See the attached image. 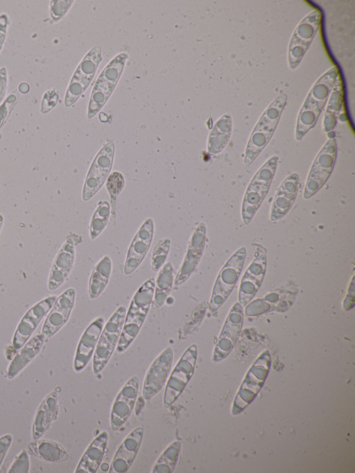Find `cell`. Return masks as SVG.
Listing matches in <instances>:
<instances>
[{
    "label": "cell",
    "instance_id": "6da1fadb",
    "mask_svg": "<svg viewBox=\"0 0 355 473\" xmlns=\"http://www.w3.org/2000/svg\"><path fill=\"white\" fill-rule=\"evenodd\" d=\"M338 78V70L334 67L324 73L313 85L297 116L295 130L297 141L315 125Z\"/></svg>",
    "mask_w": 355,
    "mask_h": 473
},
{
    "label": "cell",
    "instance_id": "7a4b0ae2",
    "mask_svg": "<svg viewBox=\"0 0 355 473\" xmlns=\"http://www.w3.org/2000/svg\"><path fill=\"white\" fill-rule=\"evenodd\" d=\"M155 278L148 279L135 293L125 318L116 346V352L126 350L137 336L153 302Z\"/></svg>",
    "mask_w": 355,
    "mask_h": 473
},
{
    "label": "cell",
    "instance_id": "3957f363",
    "mask_svg": "<svg viewBox=\"0 0 355 473\" xmlns=\"http://www.w3.org/2000/svg\"><path fill=\"white\" fill-rule=\"evenodd\" d=\"M287 96H277L261 114L249 138L244 156V164L250 166L266 146L279 123L286 104Z\"/></svg>",
    "mask_w": 355,
    "mask_h": 473
},
{
    "label": "cell",
    "instance_id": "277c9868",
    "mask_svg": "<svg viewBox=\"0 0 355 473\" xmlns=\"http://www.w3.org/2000/svg\"><path fill=\"white\" fill-rule=\"evenodd\" d=\"M278 157L269 158L256 172L248 184L242 203L241 216L245 225L250 223L270 189L278 164Z\"/></svg>",
    "mask_w": 355,
    "mask_h": 473
},
{
    "label": "cell",
    "instance_id": "5b68a950",
    "mask_svg": "<svg viewBox=\"0 0 355 473\" xmlns=\"http://www.w3.org/2000/svg\"><path fill=\"white\" fill-rule=\"evenodd\" d=\"M125 314V307L120 306L104 326L93 356V372L95 375L104 369L116 347Z\"/></svg>",
    "mask_w": 355,
    "mask_h": 473
},
{
    "label": "cell",
    "instance_id": "8992f818",
    "mask_svg": "<svg viewBox=\"0 0 355 473\" xmlns=\"http://www.w3.org/2000/svg\"><path fill=\"white\" fill-rule=\"evenodd\" d=\"M128 59L125 53L115 56L99 75L90 96L87 115L92 118L102 108L113 92Z\"/></svg>",
    "mask_w": 355,
    "mask_h": 473
},
{
    "label": "cell",
    "instance_id": "52a82bcc",
    "mask_svg": "<svg viewBox=\"0 0 355 473\" xmlns=\"http://www.w3.org/2000/svg\"><path fill=\"white\" fill-rule=\"evenodd\" d=\"M246 256L245 248L238 249L220 270L209 302V311H216L227 299L241 275Z\"/></svg>",
    "mask_w": 355,
    "mask_h": 473
},
{
    "label": "cell",
    "instance_id": "ba28073f",
    "mask_svg": "<svg viewBox=\"0 0 355 473\" xmlns=\"http://www.w3.org/2000/svg\"><path fill=\"white\" fill-rule=\"evenodd\" d=\"M337 155L335 138L329 139L316 155L305 184L303 197L313 196L325 184L333 171Z\"/></svg>",
    "mask_w": 355,
    "mask_h": 473
},
{
    "label": "cell",
    "instance_id": "9c48e42d",
    "mask_svg": "<svg viewBox=\"0 0 355 473\" xmlns=\"http://www.w3.org/2000/svg\"><path fill=\"white\" fill-rule=\"evenodd\" d=\"M198 350L195 344L182 354L166 383L163 405L171 406L183 392L191 378L197 360Z\"/></svg>",
    "mask_w": 355,
    "mask_h": 473
},
{
    "label": "cell",
    "instance_id": "30bf717a",
    "mask_svg": "<svg viewBox=\"0 0 355 473\" xmlns=\"http://www.w3.org/2000/svg\"><path fill=\"white\" fill-rule=\"evenodd\" d=\"M322 14L314 10L297 25L291 37L288 46V63L291 69H295L309 48L320 25Z\"/></svg>",
    "mask_w": 355,
    "mask_h": 473
},
{
    "label": "cell",
    "instance_id": "8fae6325",
    "mask_svg": "<svg viewBox=\"0 0 355 473\" xmlns=\"http://www.w3.org/2000/svg\"><path fill=\"white\" fill-rule=\"evenodd\" d=\"M101 49L94 46L83 58L75 71L64 98L66 107L72 105L85 91L91 83L101 60Z\"/></svg>",
    "mask_w": 355,
    "mask_h": 473
},
{
    "label": "cell",
    "instance_id": "7c38bea8",
    "mask_svg": "<svg viewBox=\"0 0 355 473\" xmlns=\"http://www.w3.org/2000/svg\"><path fill=\"white\" fill-rule=\"evenodd\" d=\"M114 155V142L108 141L99 150L86 176L82 197L91 199L101 189L112 169Z\"/></svg>",
    "mask_w": 355,
    "mask_h": 473
},
{
    "label": "cell",
    "instance_id": "4fadbf2b",
    "mask_svg": "<svg viewBox=\"0 0 355 473\" xmlns=\"http://www.w3.org/2000/svg\"><path fill=\"white\" fill-rule=\"evenodd\" d=\"M82 241V237L74 233L67 236L57 253L48 280V289L54 291L58 289L69 275L75 260V246Z\"/></svg>",
    "mask_w": 355,
    "mask_h": 473
},
{
    "label": "cell",
    "instance_id": "5bb4252c",
    "mask_svg": "<svg viewBox=\"0 0 355 473\" xmlns=\"http://www.w3.org/2000/svg\"><path fill=\"white\" fill-rule=\"evenodd\" d=\"M173 359V350L167 347L154 360L145 376L142 397L150 399L165 386L169 376Z\"/></svg>",
    "mask_w": 355,
    "mask_h": 473
},
{
    "label": "cell",
    "instance_id": "9a60e30c",
    "mask_svg": "<svg viewBox=\"0 0 355 473\" xmlns=\"http://www.w3.org/2000/svg\"><path fill=\"white\" fill-rule=\"evenodd\" d=\"M139 388V378L133 376L116 395L110 412V427L113 431L123 427L131 415L138 397Z\"/></svg>",
    "mask_w": 355,
    "mask_h": 473
},
{
    "label": "cell",
    "instance_id": "2e32d148",
    "mask_svg": "<svg viewBox=\"0 0 355 473\" xmlns=\"http://www.w3.org/2000/svg\"><path fill=\"white\" fill-rule=\"evenodd\" d=\"M57 297L49 296L36 303L21 319L12 339L15 351L19 350L28 341L37 325L51 309Z\"/></svg>",
    "mask_w": 355,
    "mask_h": 473
},
{
    "label": "cell",
    "instance_id": "e0dca14e",
    "mask_svg": "<svg viewBox=\"0 0 355 473\" xmlns=\"http://www.w3.org/2000/svg\"><path fill=\"white\" fill-rule=\"evenodd\" d=\"M206 244V225L200 223L193 232L187 252L174 280V284L180 286L184 283L196 270Z\"/></svg>",
    "mask_w": 355,
    "mask_h": 473
},
{
    "label": "cell",
    "instance_id": "ac0fdd59",
    "mask_svg": "<svg viewBox=\"0 0 355 473\" xmlns=\"http://www.w3.org/2000/svg\"><path fill=\"white\" fill-rule=\"evenodd\" d=\"M154 234V222L151 218L146 219L135 235L129 246L123 273L128 275L141 264L150 247Z\"/></svg>",
    "mask_w": 355,
    "mask_h": 473
},
{
    "label": "cell",
    "instance_id": "d6986e66",
    "mask_svg": "<svg viewBox=\"0 0 355 473\" xmlns=\"http://www.w3.org/2000/svg\"><path fill=\"white\" fill-rule=\"evenodd\" d=\"M76 291L69 288L58 297L43 325L41 334L49 338L68 321L74 306Z\"/></svg>",
    "mask_w": 355,
    "mask_h": 473
},
{
    "label": "cell",
    "instance_id": "ffe728a7",
    "mask_svg": "<svg viewBox=\"0 0 355 473\" xmlns=\"http://www.w3.org/2000/svg\"><path fill=\"white\" fill-rule=\"evenodd\" d=\"M300 187V177L291 173L281 183L272 203L270 218L275 223L284 218L293 207Z\"/></svg>",
    "mask_w": 355,
    "mask_h": 473
},
{
    "label": "cell",
    "instance_id": "44dd1931",
    "mask_svg": "<svg viewBox=\"0 0 355 473\" xmlns=\"http://www.w3.org/2000/svg\"><path fill=\"white\" fill-rule=\"evenodd\" d=\"M141 427L133 429L123 440L111 462L110 473H125L137 456L144 437Z\"/></svg>",
    "mask_w": 355,
    "mask_h": 473
},
{
    "label": "cell",
    "instance_id": "7402d4cb",
    "mask_svg": "<svg viewBox=\"0 0 355 473\" xmlns=\"http://www.w3.org/2000/svg\"><path fill=\"white\" fill-rule=\"evenodd\" d=\"M266 253L261 251L246 269L240 284V304H247L257 293L266 273Z\"/></svg>",
    "mask_w": 355,
    "mask_h": 473
},
{
    "label": "cell",
    "instance_id": "603a6c76",
    "mask_svg": "<svg viewBox=\"0 0 355 473\" xmlns=\"http://www.w3.org/2000/svg\"><path fill=\"white\" fill-rule=\"evenodd\" d=\"M297 290L294 286L279 288L263 298L252 301L245 309L247 315H257L263 312L286 309L293 303Z\"/></svg>",
    "mask_w": 355,
    "mask_h": 473
},
{
    "label": "cell",
    "instance_id": "cb8c5ba5",
    "mask_svg": "<svg viewBox=\"0 0 355 473\" xmlns=\"http://www.w3.org/2000/svg\"><path fill=\"white\" fill-rule=\"evenodd\" d=\"M243 309L239 303L232 308L215 348L214 359L224 358L235 344L241 329Z\"/></svg>",
    "mask_w": 355,
    "mask_h": 473
},
{
    "label": "cell",
    "instance_id": "d4e9b609",
    "mask_svg": "<svg viewBox=\"0 0 355 473\" xmlns=\"http://www.w3.org/2000/svg\"><path fill=\"white\" fill-rule=\"evenodd\" d=\"M103 325L104 318L99 317L92 322L83 332L77 346L73 362L76 372L83 370L91 360Z\"/></svg>",
    "mask_w": 355,
    "mask_h": 473
},
{
    "label": "cell",
    "instance_id": "484cf974",
    "mask_svg": "<svg viewBox=\"0 0 355 473\" xmlns=\"http://www.w3.org/2000/svg\"><path fill=\"white\" fill-rule=\"evenodd\" d=\"M107 440L106 431L101 432L94 439L81 457L76 473H94L97 471L105 456Z\"/></svg>",
    "mask_w": 355,
    "mask_h": 473
},
{
    "label": "cell",
    "instance_id": "4316f807",
    "mask_svg": "<svg viewBox=\"0 0 355 473\" xmlns=\"http://www.w3.org/2000/svg\"><path fill=\"white\" fill-rule=\"evenodd\" d=\"M58 413V393L53 391L40 404L33 424V438L36 440L49 429Z\"/></svg>",
    "mask_w": 355,
    "mask_h": 473
},
{
    "label": "cell",
    "instance_id": "83f0119b",
    "mask_svg": "<svg viewBox=\"0 0 355 473\" xmlns=\"http://www.w3.org/2000/svg\"><path fill=\"white\" fill-rule=\"evenodd\" d=\"M44 339V336L40 333L26 343L23 348L11 361L7 369L6 377L9 379H12L18 375L37 355L41 350Z\"/></svg>",
    "mask_w": 355,
    "mask_h": 473
},
{
    "label": "cell",
    "instance_id": "f1b7e54d",
    "mask_svg": "<svg viewBox=\"0 0 355 473\" xmlns=\"http://www.w3.org/2000/svg\"><path fill=\"white\" fill-rule=\"evenodd\" d=\"M112 267V260L107 255L95 265L89 280L88 291L90 299L98 298L103 292L109 282Z\"/></svg>",
    "mask_w": 355,
    "mask_h": 473
},
{
    "label": "cell",
    "instance_id": "f546056e",
    "mask_svg": "<svg viewBox=\"0 0 355 473\" xmlns=\"http://www.w3.org/2000/svg\"><path fill=\"white\" fill-rule=\"evenodd\" d=\"M30 452L37 458L49 463H60L69 459L65 449L56 442L49 440L35 441L29 445Z\"/></svg>",
    "mask_w": 355,
    "mask_h": 473
},
{
    "label": "cell",
    "instance_id": "4dcf8cb0",
    "mask_svg": "<svg viewBox=\"0 0 355 473\" xmlns=\"http://www.w3.org/2000/svg\"><path fill=\"white\" fill-rule=\"evenodd\" d=\"M174 270L170 262L164 264L155 280L154 306L160 308L171 293L174 284Z\"/></svg>",
    "mask_w": 355,
    "mask_h": 473
},
{
    "label": "cell",
    "instance_id": "1f68e13d",
    "mask_svg": "<svg viewBox=\"0 0 355 473\" xmlns=\"http://www.w3.org/2000/svg\"><path fill=\"white\" fill-rule=\"evenodd\" d=\"M232 132V120L229 114H224L216 123L208 140V151L211 154L220 153L229 141Z\"/></svg>",
    "mask_w": 355,
    "mask_h": 473
},
{
    "label": "cell",
    "instance_id": "d6a6232c",
    "mask_svg": "<svg viewBox=\"0 0 355 473\" xmlns=\"http://www.w3.org/2000/svg\"><path fill=\"white\" fill-rule=\"evenodd\" d=\"M329 95L324 119V129L325 132L331 131L336 123V117L341 108L343 91V83L338 78Z\"/></svg>",
    "mask_w": 355,
    "mask_h": 473
},
{
    "label": "cell",
    "instance_id": "836d02e7",
    "mask_svg": "<svg viewBox=\"0 0 355 473\" xmlns=\"http://www.w3.org/2000/svg\"><path fill=\"white\" fill-rule=\"evenodd\" d=\"M181 450V442L178 440L171 442L156 461L153 473H171L175 470Z\"/></svg>",
    "mask_w": 355,
    "mask_h": 473
},
{
    "label": "cell",
    "instance_id": "e575fe53",
    "mask_svg": "<svg viewBox=\"0 0 355 473\" xmlns=\"http://www.w3.org/2000/svg\"><path fill=\"white\" fill-rule=\"evenodd\" d=\"M110 215V206L106 200H100L91 218L89 236L94 239L99 236L106 227Z\"/></svg>",
    "mask_w": 355,
    "mask_h": 473
},
{
    "label": "cell",
    "instance_id": "d590c367",
    "mask_svg": "<svg viewBox=\"0 0 355 473\" xmlns=\"http://www.w3.org/2000/svg\"><path fill=\"white\" fill-rule=\"evenodd\" d=\"M171 240L168 238L160 239L155 246L151 256V266L155 272L161 269L168 257Z\"/></svg>",
    "mask_w": 355,
    "mask_h": 473
},
{
    "label": "cell",
    "instance_id": "8d00e7d4",
    "mask_svg": "<svg viewBox=\"0 0 355 473\" xmlns=\"http://www.w3.org/2000/svg\"><path fill=\"white\" fill-rule=\"evenodd\" d=\"M124 184L125 180L121 173L114 171L110 174L107 180L106 187L112 200H116V197L122 191Z\"/></svg>",
    "mask_w": 355,
    "mask_h": 473
},
{
    "label": "cell",
    "instance_id": "74e56055",
    "mask_svg": "<svg viewBox=\"0 0 355 473\" xmlns=\"http://www.w3.org/2000/svg\"><path fill=\"white\" fill-rule=\"evenodd\" d=\"M18 97L19 92L17 90H15L10 94L6 99L0 105V130L9 118L17 103Z\"/></svg>",
    "mask_w": 355,
    "mask_h": 473
},
{
    "label": "cell",
    "instance_id": "f35d334b",
    "mask_svg": "<svg viewBox=\"0 0 355 473\" xmlns=\"http://www.w3.org/2000/svg\"><path fill=\"white\" fill-rule=\"evenodd\" d=\"M30 469V461L27 452L23 449L15 458L8 469V473H28Z\"/></svg>",
    "mask_w": 355,
    "mask_h": 473
},
{
    "label": "cell",
    "instance_id": "ab89813d",
    "mask_svg": "<svg viewBox=\"0 0 355 473\" xmlns=\"http://www.w3.org/2000/svg\"><path fill=\"white\" fill-rule=\"evenodd\" d=\"M72 1H51L50 3V15L53 22L59 21L68 11Z\"/></svg>",
    "mask_w": 355,
    "mask_h": 473
},
{
    "label": "cell",
    "instance_id": "60d3db41",
    "mask_svg": "<svg viewBox=\"0 0 355 473\" xmlns=\"http://www.w3.org/2000/svg\"><path fill=\"white\" fill-rule=\"evenodd\" d=\"M59 100V94L57 91L54 89L47 90L43 95L40 112L42 114H46L55 108Z\"/></svg>",
    "mask_w": 355,
    "mask_h": 473
},
{
    "label": "cell",
    "instance_id": "b9f144b4",
    "mask_svg": "<svg viewBox=\"0 0 355 473\" xmlns=\"http://www.w3.org/2000/svg\"><path fill=\"white\" fill-rule=\"evenodd\" d=\"M12 436L10 434L3 435L0 438V467L11 445Z\"/></svg>",
    "mask_w": 355,
    "mask_h": 473
},
{
    "label": "cell",
    "instance_id": "7bdbcfd3",
    "mask_svg": "<svg viewBox=\"0 0 355 473\" xmlns=\"http://www.w3.org/2000/svg\"><path fill=\"white\" fill-rule=\"evenodd\" d=\"M10 24L9 17L7 14H0V52L4 44L8 28Z\"/></svg>",
    "mask_w": 355,
    "mask_h": 473
},
{
    "label": "cell",
    "instance_id": "ee69618b",
    "mask_svg": "<svg viewBox=\"0 0 355 473\" xmlns=\"http://www.w3.org/2000/svg\"><path fill=\"white\" fill-rule=\"evenodd\" d=\"M7 86H8L7 69L6 67H2L0 68V104L2 103L6 96Z\"/></svg>",
    "mask_w": 355,
    "mask_h": 473
},
{
    "label": "cell",
    "instance_id": "f6af8a7d",
    "mask_svg": "<svg viewBox=\"0 0 355 473\" xmlns=\"http://www.w3.org/2000/svg\"><path fill=\"white\" fill-rule=\"evenodd\" d=\"M29 90V85L26 83H22L19 85V91L23 94H26Z\"/></svg>",
    "mask_w": 355,
    "mask_h": 473
},
{
    "label": "cell",
    "instance_id": "bcb514c9",
    "mask_svg": "<svg viewBox=\"0 0 355 473\" xmlns=\"http://www.w3.org/2000/svg\"><path fill=\"white\" fill-rule=\"evenodd\" d=\"M3 217L2 214H0V230L3 224Z\"/></svg>",
    "mask_w": 355,
    "mask_h": 473
},
{
    "label": "cell",
    "instance_id": "7dc6e473",
    "mask_svg": "<svg viewBox=\"0 0 355 473\" xmlns=\"http://www.w3.org/2000/svg\"><path fill=\"white\" fill-rule=\"evenodd\" d=\"M1 134H0V139H1Z\"/></svg>",
    "mask_w": 355,
    "mask_h": 473
}]
</instances>
